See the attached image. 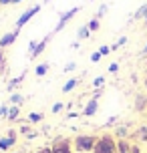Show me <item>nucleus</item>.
Returning a JSON list of instances; mask_svg holds the SVG:
<instances>
[{"mask_svg": "<svg viewBox=\"0 0 147 153\" xmlns=\"http://www.w3.org/2000/svg\"><path fill=\"white\" fill-rule=\"evenodd\" d=\"M93 153H117V139L113 135H109V133L99 135Z\"/></svg>", "mask_w": 147, "mask_h": 153, "instance_id": "nucleus-1", "label": "nucleus"}, {"mask_svg": "<svg viewBox=\"0 0 147 153\" xmlns=\"http://www.w3.org/2000/svg\"><path fill=\"white\" fill-rule=\"evenodd\" d=\"M95 143H97V137L95 135H77L73 139V145L75 149L81 153H87V151H93L95 149Z\"/></svg>", "mask_w": 147, "mask_h": 153, "instance_id": "nucleus-2", "label": "nucleus"}, {"mask_svg": "<svg viewBox=\"0 0 147 153\" xmlns=\"http://www.w3.org/2000/svg\"><path fill=\"white\" fill-rule=\"evenodd\" d=\"M117 153H141L137 143H129L127 139H117Z\"/></svg>", "mask_w": 147, "mask_h": 153, "instance_id": "nucleus-3", "label": "nucleus"}, {"mask_svg": "<svg viewBox=\"0 0 147 153\" xmlns=\"http://www.w3.org/2000/svg\"><path fill=\"white\" fill-rule=\"evenodd\" d=\"M39 10H40V4H34V6H32V8H28L26 12H22V14H20V18L16 20V30H20V28H22L24 24L28 22V20H30V18H32L34 14H36V12H39Z\"/></svg>", "mask_w": 147, "mask_h": 153, "instance_id": "nucleus-4", "label": "nucleus"}, {"mask_svg": "<svg viewBox=\"0 0 147 153\" xmlns=\"http://www.w3.org/2000/svg\"><path fill=\"white\" fill-rule=\"evenodd\" d=\"M71 145L73 141L69 137H59L53 145V153H71Z\"/></svg>", "mask_w": 147, "mask_h": 153, "instance_id": "nucleus-5", "label": "nucleus"}, {"mask_svg": "<svg viewBox=\"0 0 147 153\" xmlns=\"http://www.w3.org/2000/svg\"><path fill=\"white\" fill-rule=\"evenodd\" d=\"M79 12V8H71V10H67L65 14H61V20H59V24H56V28H54V32H59V30H62V26H67V22H69L73 16Z\"/></svg>", "mask_w": 147, "mask_h": 153, "instance_id": "nucleus-6", "label": "nucleus"}, {"mask_svg": "<svg viewBox=\"0 0 147 153\" xmlns=\"http://www.w3.org/2000/svg\"><path fill=\"white\" fill-rule=\"evenodd\" d=\"M18 34H20V30L6 32L4 36H0V48H6V46H10V45H12V42L16 40V38H18Z\"/></svg>", "mask_w": 147, "mask_h": 153, "instance_id": "nucleus-7", "label": "nucleus"}, {"mask_svg": "<svg viewBox=\"0 0 147 153\" xmlns=\"http://www.w3.org/2000/svg\"><path fill=\"white\" fill-rule=\"evenodd\" d=\"M97 109H99V103H97V99H91L87 101V105H85V109H83V117H93L95 113H97Z\"/></svg>", "mask_w": 147, "mask_h": 153, "instance_id": "nucleus-8", "label": "nucleus"}, {"mask_svg": "<svg viewBox=\"0 0 147 153\" xmlns=\"http://www.w3.org/2000/svg\"><path fill=\"white\" fill-rule=\"evenodd\" d=\"M50 36H53V34H47V38H42V40L39 42L36 51H34V53L30 54V61H32V59H36V56H40V54L45 53V48H47V45H48V40H50Z\"/></svg>", "mask_w": 147, "mask_h": 153, "instance_id": "nucleus-9", "label": "nucleus"}, {"mask_svg": "<svg viewBox=\"0 0 147 153\" xmlns=\"http://www.w3.org/2000/svg\"><path fill=\"white\" fill-rule=\"evenodd\" d=\"M145 107H147V95L139 93V95L135 97V111L141 113V111H145Z\"/></svg>", "mask_w": 147, "mask_h": 153, "instance_id": "nucleus-10", "label": "nucleus"}, {"mask_svg": "<svg viewBox=\"0 0 147 153\" xmlns=\"http://www.w3.org/2000/svg\"><path fill=\"white\" fill-rule=\"evenodd\" d=\"M16 143V139H10V137H0V153L2 151H8V149H12Z\"/></svg>", "mask_w": 147, "mask_h": 153, "instance_id": "nucleus-11", "label": "nucleus"}, {"mask_svg": "<svg viewBox=\"0 0 147 153\" xmlns=\"http://www.w3.org/2000/svg\"><path fill=\"white\" fill-rule=\"evenodd\" d=\"M24 76H26V73H22L20 76H14V79H10V83H8L6 89H8V91H14L16 87H18V85H20V83L24 81Z\"/></svg>", "mask_w": 147, "mask_h": 153, "instance_id": "nucleus-12", "label": "nucleus"}, {"mask_svg": "<svg viewBox=\"0 0 147 153\" xmlns=\"http://www.w3.org/2000/svg\"><path fill=\"white\" fill-rule=\"evenodd\" d=\"M18 115H20V109L16 107V105L8 107V115H6V119H8V121H16V119H18Z\"/></svg>", "mask_w": 147, "mask_h": 153, "instance_id": "nucleus-13", "label": "nucleus"}, {"mask_svg": "<svg viewBox=\"0 0 147 153\" xmlns=\"http://www.w3.org/2000/svg\"><path fill=\"white\" fill-rule=\"evenodd\" d=\"M10 103H12V105H16V107H20V105H22V101H24V97L22 95H20V93H12V95H10Z\"/></svg>", "mask_w": 147, "mask_h": 153, "instance_id": "nucleus-14", "label": "nucleus"}, {"mask_svg": "<svg viewBox=\"0 0 147 153\" xmlns=\"http://www.w3.org/2000/svg\"><path fill=\"white\" fill-rule=\"evenodd\" d=\"M139 18H147V4L137 8V12L133 14V20H139Z\"/></svg>", "mask_w": 147, "mask_h": 153, "instance_id": "nucleus-15", "label": "nucleus"}, {"mask_svg": "<svg viewBox=\"0 0 147 153\" xmlns=\"http://www.w3.org/2000/svg\"><path fill=\"white\" fill-rule=\"evenodd\" d=\"M79 85V79H71V81H67V83L62 85V93H69V91H73L75 87Z\"/></svg>", "mask_w": 147, "mask_h": 153, "instance_id": "nucleus-16", "label": "nucleus"}, {"mask_svg": "<svg viewBox=\"0 0 147 153\" xmlns=\"http://www.w3.org/2000/svg\"><path fill=\"white\" fill-rule=\"evenodd\" d=\"M8 69V62H6V54H4V51L0 48V75H4Z\"/></svg>", "mask_w": 147, "mask_h": 153, "instance_id": "nucleus-17", "label": "nucleus"}, {"mask_svg": "<svg viewBox=\"0 0 147 153\" xmlns=\"http://www.w3.org/2000/svg\"><path fill=\"white\" fill-rule=\"evenodd\" d=\"M48 71V65L47 62H40V65H36V69H34V73H36V76H45Z\"/></svg>", "mask_w": 147, "mask_h": 153, "instance_id": "nucleus-18", "label": "nucleus"}, {"mask_svg": "<svg viewBox=\"0 0 147 153\" xmlns=\"http://www.w3.org/2000/svg\"><path fill=\"white\" fill-rule=\"evenodd\" d=\"M42 117H45L42 113H30L28 117H26V121L28 123H39V121H42Z\"/></svg>", "mask_w": 147, "mask_h": 153, "instance_id": "nucleus-19", "label": "nucleus"}, {"mask_svg": "<svg viewBox=\"0 0 147 153\" xmlns=\"http://www.w3.org/2000/svg\"><path fill=\"white\" fill-rule=\"evenodd\" d=\"M89 32H91V30H89V26H87V24H85V26H81V28H79V40L89 38Z\"/></svg>", "mask_w": 147, "mask_h": 153, "instance_id": "nucleus-20", "label": "nucleus"}, {"mask_svg": "<svg viewBox=\"0 0 147 153\" xmlns=\"http://www.w3.org/2000/svg\"><path fill=\"white\" fill-rule=\"evenodd\" d=\"M87 26H89V30H99V26H101V22H99V18H93V20H91V22L87 24Z\"/></svg>", "mask_w": 147, "mask_h": 153, "instance_id": "nucleus-21", "label": "nucleus"}, {"mask_svg": "<svg viewBox=\"0 0 147 153\" xmlns=\"http://www.w3.org/2000/svg\"><path fill=\"white\" fill-rule=\"evenodd\" d=\"M103 85H105V79L103 76H97L93 81V89H103Z\"/></svg>", "mask_w": 147, "mask_h": 153, "instance_id": "nucleus-22", "label": "nucleus"}, {"mask_svg": "<svg viewBox=\"0 0 147 153\" xmlns=\"http://www.w3.org/2000/svg\"><path fill=\"white\" fill-rule=\"evenodd\" d=\"M135 135H137V137H139V139H143V141H145V139H147V127H139Z\"/></svg>", "mask_w": 147, "mask_h": 153, "instance_id": "nucleus-23", "label": "nucleus"}, {"mask_svg": "<svg viewBox=\"0 0 147 153\" xmlns=\"http://www.w3.org/2000/svg\"><path fill=\"white\" fill-rule=\"evenodd\" d=\"M125 42H127V36H121V38H119V40L115 42V45L111 46V51H117V48H119V46H123Z\"/></svg>", "mask_w": 147, "mask_h": 153, "instance_id": "nucleus-24", "label": "nucleus"}, {"mask_svg": "<svg viewBox=\"0 0 147 153\" xmlns=\"http://www.w3.org/2000/svg\"><path fill=\"white\" fill-rule=\"evenodd\" d=\"M62 109H65V105H62V103H54V105H53V113H61Z\"/></svg>", "mask_w": 147, "mask_h": 153, "instance_id": "nucleus-25", "label": "nucleus"}, {"mask_svg": "<svg viewBox=\"0 0 147 153\" xmlns=\"http://www.w3.org/2000/svg\"><path fill=\"white\" fill-rule=\"evenodd\" d=\"M117 135H119V139H125V135H127V127H119V129H117Z\"/></svg>", "mask_w": 147, "mask_h": 153, "instance_id": "nucleus-26", "label": "nucleus"}, {"mask_svg": "<svg viewBox=\"0 0 147 153\" xmlns=\"http://www.w3.org/2000/svg\"><path fill=\"white\" fill-rule=\"evenodd\" d=\"M99 53L103 54V56H105V54H109V53H111V46H107V45H103V46H101V48H99Z\"/></svg>", "mask_w": 147, "mask_h": 153, "instance_id": "nucleus-27", "label": "nucleus"}, {"mask_svg": "<svg viewBox=\"0 0 147 153\" xmlns=\"http://www.w3.org/2000/svg\"><path fill=\"white\" fill-rule=\"evenodd\" d=\"M101 56H103V54H101L99 51H97V53L91 54V61H93V62H99V61H101Z\"/></svg>", "mask_w": 147, "mask_h": 153, "instance_id": "nucleus-28", "label": "nucleus"}, {"mask_svg": "<svg viewBox=\"0 0 147 153\" xmlns=\"http://www.w3.org/2000/svg\"><path fill=\"white\" fill-rule=\"evenodd\" d=\"M105 12H107V4H103V6L99 8V12H97V16H95V18H101V16L105 14Z\"/></svg>", "mask_w": 147, "mask_h": 153, "instance_id": "nucleus-29", "label": "nucleus"}, {"mask_svg": "<svg viewBox=\"0 0 147 153\" xmlns=\"http://www.w3.org/2000/svg\"><path fill=\"white\" fill-rule=\"evenodd\" d=\"M6 115H8V107H6V105H2V107H0V119H4Z\"/></svg>", "mask_w": 147, "mask_h": 153, "instance_id": "nucleus-30", "label": "nucleus"}, {"mask_svg": "<svg viewBox=\"0 0 147 153\" xmlns=\"http://www.w3.org/2000/svg\"><path fill=\"white\" fill-rule=\"evenodd\" d=\"M36 46H39V42H36V40H30V42H28V48H30V54L34 53V51H36Z\"/></svg>", "mask_w": 147, "mask_h": 153, "instance_id": "nucleus-31", "label": "nucleus"}, {"mask_svg": "<svg viewBox=\"0 0 147 153\" xmlns=\"http://www.w3.org/2000/svg\"><path fill=\"white\" fill-rule=\"evenodd\" d=\"M117 71H119V65L117 62H111L109 65V73H117Z\"/></svg>", "mask_w": 147, "mask_h": 153, "instance_id": "nucleus-32", "label": "nucleus"}, {"mask_svg": "<svg viewBox=\"0 0 147 153\" xmlns=\"http://www.w3.org/2000/svg\"><path fill=\"white\" fill-rule=\"evenodd\" d=\"M6 137H10V139H16V131H14V129H8Z\"/></svg>", "mask_w": 147, "mask_h": 153, "instance_id": "nucleus-33", "label": "nucleus"}, {"mask_svg": "<svg viewBox=\"0 0 147 153\" xmlns=\"http://www.w3.org/2000/svg\"><path fill=\"white\" fill-rule=\"evenodd\" d=\"M36 153H53V147H42V149H39Z\"/></svg>", "mask_w": 147, "mask_h": 153, "instance_id": "nucleus-34", "label": "nucleus"}, {"mask_svg": "<svg viewBox=\"0 0 147 153\" xmlns=\"http://www.w3.org/2000/svg\"><path fill=\"white\" fill-rule=\"evenodd\" d=\"M75 67H77V65H75V62H69V65H67V67H65V71H75Z\"/></svg>", "mask_w": 147, "mask_h": 153, "instance_id": "nucleus-35", "label": "nucleus"}, {"mask_svg": "<svg viewBox=\"0 0 147 153\" xmlns=\"http://www.w3.org/2000/svg\"><path fill=\"white\" fill-rule=\"evenodd\" d=\"M0 4H2V6H6V4H12V0H0Z\"/></svg>", "mask_w": 147, "mask_h": 153, "instance_id": "nucleus-36", "label": "nucleus"}, {"mask_svg": "<svg viewBox=\"0 0 147 153\" xmlns=\"http://www.w3.org/2000/svg\"><path fill=\"white\" fill-rule=\"evenodd\" d=\"M67 117H69V119H75V117H79V113H75V111H73V113H69Z\"/></svg>", "mask_w": 147, "mask_h": 153, "instance_id": "nucleus-37", "label": "nucleus"}, {"mask_svg": "<svg viewBox=\"0 0 147 153\" xmlns=\"http://www.w3.org/2000/svg\"><path fill=\"white\" fill-rule=\"evenodd\" d=\"M143 54H147V45H145V46H143Z\"/></svg>", "mask_w": 147, "mask_h": 153, "instance_id": "nucleus-38", "label": "nucleus"}, {"mask_svg": "<svg viewBox=\"0 0 147 153\" xmlns=\"http://www.w3.org/2000/svg\"><path fill=\"white\" fill-rule=\"evenodd\" d=\"M18 2H20V0H12V4H18Z\"/></svg>", "mask_w": 147, "mask_h": 153, "instance_id": "nucleus-39", "label": "nucleus"}, {"mask_svg": "<svg viewBox=\"0 0 147 153\" xmlns=\"http://www.w3.org/2000/svg\"><path fill=\"white\" fill-rule=\"evenodd\" d=\"M145 26H147V18H145Z\"/></svg>", "mask_w": 147, "mask_h": 153, "instance_id": "nucleus-40", "label": "nucleus"}, {"mask_svg": "<svg viewBox=\"0 0 147 153\" xmlns=\"http://www.w3.org/2000/svg\"><path fill=\"white\" fill-rule=\"evenodd\" d=\"M16 153H22V151H16Z\"/></svg>", "mask_w": 147, "mask_h": 153, "instance_id": "nucleus-41", "label": "nucleus"}, {"mask_svg": "<svg viewBox=\"0 0 147 153\" xmlns=\"http://www.w3.org/2000/svg\"><path fill=\"white\" fill-rule=\"evenodd\" d=\"M145 87H147V81H145Z\"/></svg>", "mask_w": 147, "mask_h": 153, "instance_id": "nucleus-42", "label": "nucleus"}]
</instances>
